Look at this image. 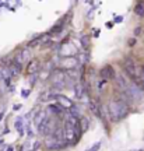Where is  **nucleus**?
Wrapping results in <instances>:
<instances>
[{"mask_svg":"<svg viewBox=\"0 0 144 151\" xmlns=\"http://www.w3.org/2000/svg\"><path fill=\"white\" fill-rule=\"evenodd\" d=\"M99 76H101L104 80H112V78L116 77V74H115V69H113L111 65L104 66L101 70H99Z\"/></svg>","mask_w":144,"mask_h":151,"instance_id":"4","label":"nucleus"},{"mask_svg":"<svg viewBox=\"0 0 144 151\" xmlns=\"http://www.w3.org/2000/svg\"><path fill=\"white\" fill-rule=\"evenodd\" d=\"M80 126H81V130H83V132H86V130L88 129V126H90V122H88V119H87V118H81Z\"/></svg>","mask_w":144,"mask_h":151,"instance_id":"13","label":"nucleus"},{"mask_svg":"<svg viewBox=\"0 0 144 151\" xmlns=\"http://www.w3.org/2000/svg\"><path fill=\"white\" fill-rule=\"evenodd\" d=\"M7 151H14V148H13V147H9V148H7Z\"/></svg>","mask_w":144,"mask_h":151,"instance_id":"23","label":"nucleus"},{"mask_svg":"<svg viewBox=\"0 0 144 151\" xmlns=\"http://www.w3.org/2000/svg\"><path fill=\"white\" fill-rule=\"evenodd\" d=\"M69 113H70V115H73V116H76V118H80V116H81V109H78L77 106H74V105H73V106L70 108Z\"/></svg>","mask_w":144,"mask_h":151,"instance_id":"12","label":"nucleus"},{"mask_svg":"<svg viewBox=\"0 0 144 151\" xmlns=\"http://www.w3.org/2000/svg\"><path fill=\"white\" fill-rule=\"evenodd\" d=\"M49 111H50V112H53V113H56V115H60V113H63L64 108L58 102V104H53V105H49Z\"/></svg>","mask_w":144,"mask_h":151,"instance_id":"10","label":"nucleus"},{"mask_svg":"<svg viewBox=\"0 0 144 151\" xmlns=\"http://www.w3.org/2000/svg\"><path fill=\"white\" fill-rule=\"evenodd\" d=\"M140 81H141V84L144 86V65L141 66V73H140Z\"/></svg>","mask_w":144,"mask_h":151,"instance_id":"17","label":"nucleus"},{"mask_svg":"<svg viewBox=\"0 0 144 151\" xmlns=\"http://www.w3.org/2000/svg\"><path fill=\"white\" fill-rule=\"evenodd\" d=\"M37 69H38V62H31V63H30V66H28V69H27V74L34 73Z\"/></svg>","mask_w":144,"mask_h":151,"instance_id":"14","label":"nucleus"},{"mask_svg":"<svg viewBox=\"0 0 144 151\" xmlns=\"http://www.w3.org/2000/svg\"><path fill=\"white\" fill-rule=\"evenodd\" d=\"M134 13L137 14L139 17H143L144 16V3H137L136 4V7H134Z\"/></svg>","mask_w":144,"mask_h":151,"instance_id":"11","label":"nucleus"},{"mask_svg":"<svg viewBox=\"0 0 144 151\" xmlns=\"http://www.w3.org/2000/svg\"><path fill=\"white\" fill-rule=\"evenodd\" d=\"M21 66L22 65H20L18 62H16V60H14V62L10 65V73H11V76H17V74H18V73L21 71Z\"/></svg>","mask_w":144,"mask_h":151,"instance_id":"9","label":"nucleus"},{"mask_svg":"<svg viewBox=\"0 0 144 151\" xmlns=\"http://www.w3.org/2000/svg\"><path fill=\"white\" fill-rule=\"evenodd\" d=\"M134 43H136V39H134V38H132V39H129V45H130V46H133Z\"/></svg>","mask_w":144,"mask_h":151,"instance_id":"19","label":"nucleus"},{"mask_svg":"<svg viewBox=\"0 0 144 151\" xmlns=\"http://www.w3.org/2000/svg\"><path fill=\"white\" fill-rule=\"evenodd\" d=\"M140 32H141V29H140V28H136V29H134V35H139Z\"/></svg>","mask_w":144,"mask_h":151,"instance_id":"21","label":"nucleus"},{"mask_svg":"<svg viewBox=\"0 0 144 151\" xmlns=\"http://www.w3.org/2000/svg\"><path fill=\"white\" fill-rule=\"evenodd\" d=\"M20 109V105H14V111H18Z\"/></svg>","mask_w":144,"mask_h":151,"instance_id":"22","label":"nucleus"},{"mask_svg":"<svg viewBox=\"0 0 144 151\" xmlns=\"http://www.w3.org/2000/svg\"><path fill=\"white\" fill-rule=\"evenodd\" d=\"M126 94H127V97H130L132 99H136V101H141L144 97V91L137 84H129Z\"/></svg>","mask_w":144,"mask_h":151,"instance_id":"2","label":"nucleus"},{"mask_svg":"<svg viewBox=\"0 0 144 151\" xmlns=\"http://www.w3.org/2000/svg\"><path fill=\"white\" fill-rule=\"evenodd\" d=\"M115 83H116V87L119 88V90H122V91L126 92V90H127L129 84H127V80L125 78V76L117 74L116 77H115Z\"/></svg>","mask_w":144,"mask_h":151,"instance_id":"5","label":"nucleus"},{"mask_svg":"<svg viewBox=\"0 0 144 151\" xmlns=\"http://www.w3.org/2000/svg\"><path fill=\"white\" fill-rule=\"evenodd\" d=\"M62 66L66 69H73L77 66V59L76 58H66V59L62 60Z\"/></svg>","mask_w":144,"mask_h":151,"instance_id":"7","label":"nucleus"},{"mask_svg":"<svg viewBox=\"0 0 144 151\" xmlns=\"http://www.w3.org/2000/svg\"><path fill=\"white\" fill-rule=\"evenodd\" d=\"M137 151H144V150H137Z\"/></svg>","mask_w":144,"mask_h":151,"instance_id":"24","label":"nucleus"},{"mask_svg":"<svg viewBox=\"0 0 144 151\" xmlns=\"http://www.w3.org/2000/svg\"><path fill=\"white\" fill-rule=\"evenodd\" d=\"M99 147H101V143L98 141V143H95L94 146L91 147V150H90V151H96V150H98V148H99Z\"/></svg>","mask_w":144,"mask_h":151,"instance_id":"18","label":"nucleus"},{"mask_svg":"<svg viewBox=\"0 0 144 151\" xmlns=\"http://www.w3.org/2000/svg\"><path fill=\"white\" fill-rule=\"evenodd\" d=\"M28 59H30V53H28V50H21V52L16 56V62H18L20 65L27 63Z\"/></svg>","mask_w":144,"mask_h":151,"instance_id":"6","label":"nucleus"},{"mask_svg":"<svg viewBox=\"0 0 144 151\" xmlns=\"http://www.w3.org/2000/svg\"><path fill=\"white\" fill-rule=\"evenodd\" d=\"M74 90H76V98L80 99V98L83 97V87H81L80 84H77V86L74 87Z\"/></svg>","mask_w":144,"mask_h":151,"instance_id":"15","label":"nucleus"},{"mask_svg":"<svg viewBox=\"0 0 144 151\" xmlns=\"http://www.w3.org/2000/svg\"><path fill=\"white\" fill-rule=\"evenodd\" d=\"M129 113L127 104L123 99H111L108 104V115L112 122H120Z\"/></svg>","mask_w":144,"mask_h":151,"instance_id":"1","label":"nucleus"},{"mask_svg":"<svg viewBox=\"0 0 144 151\" xmlns=\"http://www.w3.org/2000/svg\"><path fill=\"white\" fill-rule=\"evenodd\" d=\"M123 67H125V71H126L132 78L140 81V76H139V73H137V67H136V63H134L133 60L132 59H125V62H123Z\"/></svg>","mask_w":144,"mask_h":151,"instance_id":"3","label":"nucleus"},{"mask_svg":"<svg viewBox=\"0 0 144 151\" xmlns=\"http://www.w3.org/2000/svg\"><path fill=\"white\" fill-rule=\"evenodd\" d=\"M81 46H83L84 49L88 48V37H87V35L81 37Z\"/></svg>","mask_w":144,"mask_h":151,"instance_id":"16","label":"nucleus"},{"mask_svg":"<svg viewBox=\"0 0 144 151\" xmlns=\"http://www.w3.org/2000/svg\"><path fill=\"white\" fill-rule=\"evenodd\" d=\"M58 101H59V104H60L63 108H71V106H73V102L70 101L69 98L63 97V95H59V97H58Z\"/></svg>","mask_w":144,"mask_h":151,"instance_id":"8","label":"nucleus"},{"mask_svg":"<svg viewBox=\"0 0 144 151\" xmlns=\"http://www.w3.org/2000/svg\"><path fill=\"white\" fill-rule=\"evenodd\" d=\"M28 95H30V91H28V90H27V91H22V97H24V98H27Z\"/></svg>","mask_w":144,"mask_h":151,"instance_id":"20","label":"nucleus"}]
</instances>
